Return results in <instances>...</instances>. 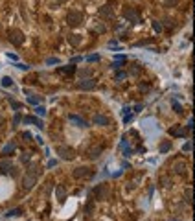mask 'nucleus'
<instances>
[{"mask_svg": "<svg viewBox=\"0 0 195 221\" xmlns=\"http://www.w3.org/2000/svg\"><path fill=\"white\" fill-rule=\"evenodd\" d=\"M123 17L127 19L129 22H133V24L140 22V15H138V11L135 8H123Z\"/></svg>", "mask_w": 195, "mask_h": 221, "instance_id": "39448f33", "label": "nucleus"}, {"mask_svg": "<svg viewBox=\"0 0 195 221\" xmlns=\"http://www.w3.org/2000/svg\"><path fill=\"white\" fill-rule=\"evenodd\" d=\"M171 135H175V136H184V131H182V129H171Z\"/></svg>", "mask_w": 195, "mask_h": 221, "instance_id": "bb28decb", "label": "nucleus"}, {"mask_svg": "<svg viewBox=\"0 0 195 221\" xmlns=\"http://www.w3.org/2000/svg\"><path fill=\"white\" fill-rule=\"evenodd\" d=\"M19 122H20V114L17 113V114H15V118H13V127H17V125H19Z\"/></svg>", "mask_w": 195, "mask_h": 221, "instance_id": "7c9ffc66", "label": "nucleus"}, {"mask_svg": "<svg viewBox=\"0 0 195 221\" xmlns=\"http://www.w3.org/2000/svg\"><path fill=\"white\" fill-rule=\"evenodd\" d=\"M75 70L74 66H63V68H59V72H65V74H72Z\"/></svg>", "mask_w": 195, "mask_h": 221, "instance_id": "b1692460", "label": "nucleus"}, {"mask_svg": "<svg viewBox=\"0 0 195 221\" xmlns=\"http://www.w3.org/2000/svg\"><path fill=\"white\" fill-rule=\"evenodd\" d=\"M166 26H168V28H171V26H175V20H173V22H171V19H166Z\"/></svg>", "mask_w": 195, "mask_h": 221, "instance_id": "a19ab883", "label": "nucleus"}, {"mask_svg": "<svg viewBox=\"0 0 195 221\" xmlns=\"http://www.w3.org/2000/svg\"><path fill=\"white\" fill-rule=\"evenodd\" d=\"M11 168H13V164H11L9 158H2L0 160V173H8Z\"/></svg>", "mask_w": 195, "mask_h": 221, "instance_id": "9b49d317", "label": "nucleus"}, {"mask_svg": "<svg viewBox=\"0 0 195 221\" xmlns=\"http://www.w3.org/2000/svg\"><path fill=\"white\" fill-rule=\"evenodd\" d=\"M68 120H70L72 123H75L78 127H88V122L83 120V118H79L78 114H70V116H68Z\"/></svg>", "mask_w": 195, "mask_h": 221, "instance_id": "1a4fd4ad", "label": "nucleus"}, {"mask_svg": "<svg viewBox=\"0 0 195 221\" xmlns=\"http://www.w3.org/2000/svg\"><path fill=\"white\" fill-rule=\"evenodd\" d=\"M182 151H186V153H188V151H191V142L184 144V146H182Z\"/></svg>", "mask_w": 195, "mask_h": 221, "instance_id": "473e14b6", "label": "nucleus"}, {"mask_svg": "<svg viewBox=\"0 0 195 221\" xmlns=\"http://www.w3.org/2000/svg\"><path fill=\"white\" fill-rule=\"evenodd\" d=\"M22 138H26V140H30V138H31V133H28V131H26V133H22Z\"/></svg>", "mask_w": 195, "mask_h": 221, "instance_id": "79ce46f5", "label": "nucleus"}, {"mask_svg": "<svg viewBox=\"0 0 195 221\" xmlns=\"http://www.w3.org/2000/svg\"><path fill=\"white\" fill-rule=\"evenodd\" d=\"M153 30H155L157 33H160V31H162V24H160L158 20H153Z\"/></svg>", "mask_w": 195, "mask_h": 221, "instance_id": "412c9836", "label": "nucleus"}, {"mask_svg": "<svg viewBox=\"0 0 195 221\" xmlns=\"http://www.w3.org/2000/svg\"><path fill=\"white\" fill-rule=\"evenodd\" d=\"M169 149H171V142H169V140H164L162 144H160V148H158L160 153H168Z\"/></svg>", "mask_w": 195, "mask_h": 221, "instance_id": "dca6fc26", "label": "nucleus"}, {"mask_svg": "<svg viewBox=\"0 0 195 221\" xmlns=\"http://www.w3.org/2000/svg\"><path fill=\"white\" fill-rule=\"evenodd\" d=\"M55 164H57V160H50V162H48V168H53Z\"/></svg>", "mask_w": 195, "mask_h": 221, "instance_id": "a18cd8bd", "label": "nucleus"}, {"mask_svg": "<svg viewBox=\"0 0 195 221\" xmlns=\"http://www.w3.org/2000/svg\"><path fill=\"white\" fill-rule=\"evenodd\" d=\"M87 61H90V63H94V61H100V55H90V57H87Z\"/></svg>", "mask_w": 195, "mask_h": 221, "instance_id": "72a5a7b5", "label": "nucleus"}, {"mask_svg": "<svg viewBox=\"0 0 195 221\" xmlns=\"http://www.w3.org/2000/svg\"><path fill=\"white\" fill-rule=\"evenodd\" d=\"M8 57H9V59H11V61H17V55H15V53H11V52H9V53H8Z\"/></svg>", "mask_w": 195, "mask_h": 221, "instance_id": "37998d69", "label": "nucleus"}, {"mask_svg": "<svg viewBox=\"0 0 195 221\" xmlns=\"http://www.w3.org/2000/svg\"><path fill=\"white\" fill-rule=\"evenodd\" d=\"M101 151H103V149H101L100 146H92V148L88 149V157H90V158H98V157L101 155Z\"/></svg>", "mask_w": 195, "mask_h": 221, "instance_id": "4468645a", "label": "nucleus"}, {"mask_svg": "<svg viewBox=\"0 0 195 221\" xmlns=\"http://www.w3.org/2000/svg\"><path fill=\"white\" fill-rule=\"evenodd\" d=\"M28 101L33 103V105H37V103H39V98H35V96H30V98H28Z\"/></svg>", "mask_w": 195, "mask_h": 221, "instance_id": "2f4dec72", "label": "nucleus"}, {"mask_svg": "<svg viewBox=\"0 0 195 221\" xmlns=\"http://www.w3.org/2000/svg\"><path fill=\"white\" fill-rule=\"evenodd\" d=\"M2 123H4V116L0 114V125H2Z\"/></svg>", "mask_w": 195, "mask_h": 221, "instance_id": "de8ad7c7", "label": "nucleus"}, {"mask_svg": "<svg viewBox=\"0 0 195 221\" xmlns=\"http://www.w3.org/2000/svg\"><path fill=\"white\" fill-rule=\"evenodd\" d=\"M96 31H101L103 33V31H105V26H96Z\"/></svg>", "mask_w": 195, "mask_h": 221, "instance_id": "c03bdc74", "label": "nucleus"}, {"mask_svg": "<svg viewBox=\"0 0 195 221\" xmlns=\"http://www.w3.org/2000/svg\"><path fill=\"white\" fill-rule=\"evenodd\" d=\"M171 105H173V109H175V113H182V107H180V103H179L177 100H173Z\"/></svg>", "mask_w": 195, "mask_h": 221, "instance_id": "4be33fe9", "label": "nucleus"}, {"mask_svg": "<svg viewBox=\"0 0 195 221\" xmlns=\"http://www.w3.org/2000/svg\"><path fill=\"white\" fill-rule=\"evenodd\" d=\"M78 87L81 88V91H92V88L96 87V81L92 78H83L79 83H78Z\"/></svg>", "mask_w": 195, "mask_h": 221, "instance_id": "0eeeda50", "label": "nucleus"}, {"mask_svg": "<svg viewBox=\"0 0 195 221\" xmlns=\"http://www.w3.org/2000/svg\"><path fill=\"white\" fill-rule=\"evenodd\" d=\"M125 76H127V74H125V72H118V74H116V78H114V79H116V81H122V79L125 78Z\"/></svg>", "mask_w": 195, "mask_h": 221, "instance_id": "c756f323", "label": "nucleus"}, {"mask_svg": "<svg viewBox=\"0 0 195 221\" xmlns=\"http://www.w3.org/2000/svg\"><path fill=\"white\" fill-rule=\"evenodd\" d=\"M112 68H114V70H118V68H122V61H116V63H112Z\"/></svg>", "mask_w": 195, "mask_h": 221, "instance_id": "ea45409f", "label": "nucleus"}, {"mask_svg": "<svg viewBox=\"0 0 195 221\" xmlns=\"http://www.w3.org/2000/svg\"><path fill=\"white\" fill-rule=\"evenodd\" d=\"M8 35H9V41H11V43L15 44V46H20V44L24 43V39H26V37H24V33L20 31V30H9Z\"/></svg>", "mask_w": 195, "mask_h": 221, "instance_id": "20e7f679", "label": "nucleus"}, {"mask_svg": "<svg viewBox=\"0 0 195 221\" xmlns=\"http://www.w3.org/2000/svg\"><path fill=\"white\" fill-rule=\"evenodd\" d=\"M39 173H41V170H39V166L37 164H31L30 168L26 170V173L22 177V188L28 192V190H31L33 186L37 184V179H39Z\"/></svg>", "mask_w": 195, "mask_h": 221, "instance_id": "f257e3e1", "label": "nucleus"}, {"mask_svg": "<svg viewBox=\"0 0 195 221\" xmlns=\"http://www.w3.org/2000/svg\"><path fill=\"white\" fill-rule=\"evenodd\" d=\"M46 63H48V65H59V63H61V61H59L57 57H50V59H48V61H46Z\"/></svg>", "mask_w": 195, "mask_h": 221, "instance_id": "cd10ccee", "label": "nucleus"}, {"mask_svg": "<svg viewBox=\"0 0 195 221\" xmlns=\"http://www.w3.org/2000/svg\"><path fill=\"white\" fill-rule=\"evenodd\" d=\"M13 149H15V144H8V146L4 148V151H2V153L6 155V153H9V151H13Z\"/></svg>", "mask_w": 195, "mask_h": 221, "instance_id": "a878e982", "label": "nucleus"}, {"mask_svg": "<svg viewBox=\"0 0 195 221\" xmlns=\"http://www.w3.org/2000/svg\"><path fill=\"white\" fill-rule=\"evenodd\" d=\"M20 160H22V162H28V160H30V153H24L22 157H20Z\"/></svg>", "mask_w": 195, "mask_h": 221, "instance_id": "58836bf2", "label": "nucleus"}, {"mask_svg": "<svg viewBox=\"0 0 195 221\" xmlns=\"http://www.w3.org/2000/svg\"><path fill=\"white\" fill-rule=\"evenodd\" d=\"M35 113H37L39 116H44V114H46V109H44L43 105H37V107H35Z\"/></svg>", "mask_w": 195, "mask_h": 221, "instance_id": "5701e85b", "label": "nucleus"}, {"mask_svg": "<svg viewBox=\"0 0 195 221\" xmlns=\"http://www.w3.org/2000/svg\"><path fill=\"white\" fill-rule=\"evenodd\" d=\"M186 201L191 203V190H186Z\"/></svg>", "mask_w": 195, "mask_h": 221, "instance_id": "4c0bfd02", "label": "nucleus"}, {"mask_svg": "<svg viewBox=\"0 0 195 221\" xmlns=\"http://www.w3.org/2000/svg\"><path fill=\"white\" fill-rule=\"evenodd\" d=\"M0 83H2V87H11V85H13V79L9 78V76H4Z\"/></svg>", "mask_w": 195, "mask_h": 221, "instance_id": "6ab92c4d", "label": "nucleus"}, {"mask_svg": "<svg viewBox=\"0 0 195 221\" xmlns=\"http://www.w3.org/2000/svg\"><path fill=\"white\" fill-rule=\"evenodd\" d=\"M55 195H57L59 201H65V197H66V188L63 184H59L57 188H55Z\"/></svg>", "mask_w": 195, "mask_h": 221, "instance_id": "ddd939ff", "label": "nucleus"}, {"mask_svg": "<svg viewBox=\"0 0 195 221\" xmlns=\"http://www.w3.org/2000/svg\"><path fill=\"white\" fill-rule=\"evenodd\" d=\"M55 2H57V4H63V2H66V0H55Z\"/></svg>", "mask_w": 195, "mask_h": 221, "instance_id": "09e8293b", "label": "nucleus"}, {"mask_svg": "<svg viewBox=\"0 0 195 221\" xmlns=\"http://www.w3.org/2000/svg\"><path fill=\"white\" fill-rule=\"evenodd\" d=\"M94 193H96L100 199H105V197H107V188H105V186H100V188L94 190Z\"/></svg>", "mask_w": 195, "mask_h": 221, "instance_id": "f3484780", "label": "nucleus"}, {"mask_svg": "<svg viewBox=\"0 0 195 221\" xmlns=\"http://www.w3.org/2000/svg\"><path fill=\"white\" fill-rule=\"evenodd\" d=\"M68 43L74 44V46H79V44H81V35H75V33L68 35Z\"/></svg>", "mask_w": 195, "mask_h": 221, "instance_id": "2eb2a0df", "label": "nucleus"}, {"mask_svg": "<svg viewBox=\"0 0 195 221\" xmlns=\"http://www.w3.org/2000/svg\"><path fill=\"white\" fill-rule=\"evenodd\" d=\"M20 214H22L20 208H13V210H9L8 214H6V216H8V217H15V216H20Z\"/></svg>", "mask_w": 195, "mask_h": 221, "instance_id": "aec40b11", "label": "nucleus"}, {"mask_svg": "<svg viewBox=\"0 0 195 221\" xmlns=\"http://www.w3.org/2000/svg\"><path fill=\"white\" fill-rule=\"evenodd\" d=\"M175 171L177 173H182L184 171V164H175Z\"/></svg>", "mask_w": 195, "mask_h": 221, "instance_id": "c85d7f7f", "label": "nucleus"}, {"mask_svg": "<svg viewBox=\"0 0 195 221\" xmlns=\"http://www.w3.org/2000/svg\"><path fill=\"white\" fill-rule=\"evenodd\" d=\"M22 120H24V123H35V125H37V127H39L41 131L44 129V123L41 122V120H37V118H33V116H24Z\"/></svg>", "mask_w": 195, "mask_h": 221, "instance_id": "f8f14e48", "label": "nucleus"}, {"mask_svg": "<svg viewBox=\"0 0 195 221\" xmlns=\"http://www.w3.org/2000/svg\"><path fill=\"white\" fill-rule=\"evenodd\" d=\"M129 155H133V149H131V148L125 149V157H129Z\"/></svg>", "mask_w": 195, "mask_h": 221, "instance_id": "49530a36", "label": "nucleus"}, {"mask_svg": "<svg viewBox=\"0 0 195 221\" xmlns=\"http://www.w3.org/2000/svg\"><path fill=\"white\" fill-rule=\"evenodd\" d=\"M90 175H92V168H88V166H79V168L74 170L75 179H83V177H90Z\"/></svg>", "mask_w": 195, "mask_h": 221, "instance_id": "423d86ee", "label": "nucleus"}, {"mask_svg": "<svg viewBox=\"0 0 195 221\" xmlns=\"http://www.w3.org/2000/svg\"><path fill=\"white\" fill-rule=\"evenodd\" d=\"M179 0H164V6L166 8H173V6H177Z\"/></svg>", "mask_w": 195, "mask_h": 221, "instance_id": "393cba45", "label": "nucleus"}, {"mask_svg": "<svg viewBox=\"0 0 195 221\" xmlns=\"http://www.w3.org/2000/svg\"><path fill=\"white\" fill-rule=\"evenodd\" d=\"M98 15L103 17V19H110V17H114V9L110 8V6H103V8H100Z\"/></svg>", "mask_w": 195, "mask_h": 221, "instance_id": "6e6552de", "label": "nucleus"}, {"mask_svg": "<svg viewBox=\"0 0 195 221\" xmlns=\"http://www.w3.org/2000/svg\"><path fill=\"white\" fill-rule=\"evenodd\" d=\"M55 151H57V155H61V158H65V160H72L75 157V151L72 148H68V146H57Z\"/></svg>", "mask_w": 195, "mask_h": 221, "instance_id": "7ed1b4c3", "label": "nucleus"}, {"mask_svg": "<svg viewBox=\"0 0 195 221\" xmlns=\"http://www.w3.org/2000/svg\"><path fill=\"white\" fill-rule=\"evenodd\" d=\"M92 123H96V125H109L110 120L107 118L105 114H96L94 118H92Z\"/></svg>", "mask_w": 195, "mask_h": 221, "instance_id": "9d476101", "label": "nucleus"}, {"mask_svg": "<svg viewBox=\"0 0 195 221\" xmlns=\"http://www.w3.org/2000/svg\"><path fill=\"white\" fill-rule=\"evenodd\" d=\"M79 76H81V78H88V76H90V70H79Z\"/></svg>", "mask_w": 195, "mask_h": 221, "instance_id": "f704fd0d", "label": "nucleus"}, {"mask_svg": "<svg viewBox=\"0 0 195 221\" xmlns=\"http://www.w3.org/2000/svg\"><path fill=\"white\" fill-rule=\"evenodd\" d=\"M17 68H20V70H30V65H22V63H19Z\"/></svg>", "mask_w": 195, "mask_h": 221, "instance_id": "c9c22d12", "label": "nucleus"}, {"mask_svg": "<svg viewBox=\"0 0 195 221\" xmlns=\"http://www.w3.org/2000/svg\"><path fill=\"white\" fill-rule=\"evenodd\" d=\"M9 103H11V105L15 107V109H20V103H19V101H15V100H11V98H9Z\"/></svg>", "mask_w": 195, "mask_h": 221, "instance_id": "e433bc0d", "label": "nucleus"}, {"mask_svg": "<svg viewBox=\"0 0 195 221\" xmlns=\"http://www.w3.org/2000/svg\"><path fill=\"white\" fill-rule=\"evenodd\" d=\"M66 22H68V26H78V24H81V22H83V15H81V11H75V9L68 11V15H66Z\"/></svg>", "mask_w": 195, "mask_h": 221, "instance_id": "f03ea898", "label": "nucleus"}, {"mask_svg": "<svg viewBox=\"0 0 195 221\" xmlns=\"http://www.w3.org/2000/svg\"><path fill=\"white\" fill-rule=\"evenodd\" d=\"M140 72H142V66L140 65H133V68L129 70V76H138Z\"/></svg>", "mask_w": 195, "mask_h": 221, "instance_id": "a211bd4d", "label": "nucleus"}]
</instances>
